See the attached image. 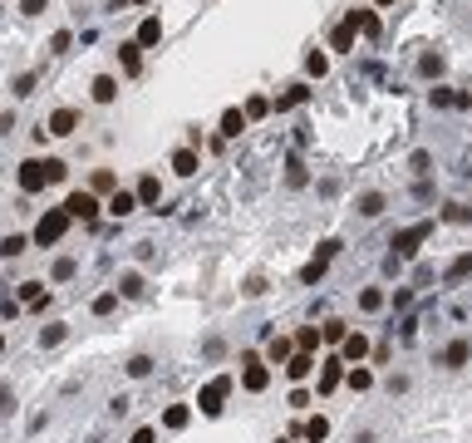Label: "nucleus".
Returning a JSON list of instances; mask_svg holds the SVG:
<instances>
[{
  "instance_id": "30",
  "label": "nucleus",
  "mask_w": 472,
  "mask_h": 443,
  "mask_svg": "<svg viewBox=\"0 0 472 443\" xmlns=\"http://www.w3.org/2000/svg\"><path fill=\"white\" fill-rule=\"evenodd\" d=\"M384 306H388V296H384L379 286H364V291H359V311H364V316H374Z\"/></svg>"
},
{
  "instance_id": "9",
  "label": "nucleus",
  "mask_w": 472,
  "mask_h": 443,
  "mask_svg": "<svg viewBox=\"0 0 472 443\" xmlns=\"http://www.w3.org/2000/svg\"><path fill=\"white\" fill-rule=\"evenodd\" d=\"M241 384H246V389H251V394H261V389H266V384H271V369H266V364H261V359H256V355H251V350H246V355H241Z\"/></svg>"
},
{
  "instance_id": "45",
  "label": "nucleus",
  "mask_w": 472,
  "mask_h": 443,
  "mask_svg": "<svg viewBox=\"0 0 472 443\" xmlns=\"http://www.w3.org/2000/svg\"><path fill=\"white\" fill-rule=\"evenodd\" d=\"M74 271H79V261H74V256H59L50 276H54V281H74Z\"/></svg>"
},
{
  "instance_id": "54",
  "label": "nucleus",
  "mask_w": 472,
  "mask_h": 443,
  "mask_svg": "<svg viewBox=\"0 0 472 443\" xmlns=\"http://www.w3.org/2000/svg\"><path fill=\"white\" fill-rule=\"evenodd\" d=\"M128 443H158V434H153V429H138V434H133Z\"/></svg>"
},
{
  "instance_id": "13",
  "label": "nucleus",
  "mask_w": 472,
  "mask_h": 443,
  "mask_svg": "<svg viewBox=\"0 0 472 443\" xmlns=\"http://www.w3.org/2000/svg\"><path fill=\"white\" fill-rule=\"evenodd\" d=\"M133 192H138V202H143V207H153V212H158V202H163V183H158V173H143Z\"/></svg>"
},
{
  "instance_id": "38",
  "label": "nucleus",
  "mask_w": 472,
  "mask_h": 443,
  "mask_svg": "<svg viewBox=\"0 0 472 443\" xmlns=\"http://www.w3.org/2000/svg\"><path fill=\"white\" fill-rule=\"evenodd\" d=\"M345 384H350V389H355V394H364V389H374V374H369V369H364V364H355V369H350V374H345Z\"/></svg>"
},
{
  "instance_id": "1",
  "label": "nucleus",
  "mask_w": 472,
  "mask_h": 443,
  "mask_svg": "<svg viewBox=\"0 0 472 443\" xmlns=\"http://www.w3.org/2000/svg\"><path fill=\"white\" fill-rule=\"evenodd\" d=\"M64 178H69L64 158H25L20 163V192H40L50 183H64Z\"/></svg>"
},
{
  "instance_id": "20",
  "label": "nucleus",
  "mask_w": 472,
  "mask_h": 443,
  "mask_svg": "<svg viewBox=\"0 0 472 443\" xmlns=\"http://www.w3.org/2000/svg\"><path fill=\"white\" fill-rule=\"evenodd\" d=\"M443 69H448V59H443L438 50H423V54H418V74H423V79H443Z\"/></svg>"
},
{
  "instance_id": "28",
  "label": "nucleus",
  "mask_w": 472,
  "mask_h": 443,
  "mask_svg": "<svg viewBox=\"0 0 472 443\" xmlns=\"http://www.w3.org/2000/svg\"><path fill=\"white\" fill-rule=\"evenodd\" d=\"M20 301H25V306H35V311H45V306H50V296H45V286H40V281H20Z\"/></svg>"
},
{
  "instance_id": "25",
  "label": "nucleus",
  "mask_w": 472,
  "mask_h": 443,
  "mask_svg": "<svg viewBox=\"0 0 472 443\" xmlns=\"http://www.w3.org/2000/svg\"><path fill=\"white\" fill-rule=\"evenodd\" d=\"M192 424V409L188 404H168V409H163V429H173V434H178V429H188Z\"/></svg>"
},
{
  "instance_id": "46",
  "label": "nucleus",
  "mask_w": 472,
  "mask_h": 443,
  "mask_svg": "<svg viewBox=\"0 0 472 443\" xmlns=\"http://www.w3.org/2000/svg\"><path fill=\"white\" fill-rule=\"evenodd\" d=\"M89 192H118V178H113L108 168H98V173H94V188H89Z\"/></svg>"
},
{
  "instance_id": "10",
  "label": "nucleus",
  "mask_w": 472,
  "mask_h": 443,
  "mask_svg": "<svg viewBox=\"0 0 472 443\" xmlns=\"http://www.w3.org/2000/svg\"><path fill=\"white\" fill-rule=\"evenodd\" d=\"M369 350H374V345H369V335H364V330H350V335H345V345H340V359H345V364H364V359H369Z\"/></svg>"
},
{
  "instance_id": "8",
  "label": "nucleus",
  "mask_w": 472,
  "mask_h": 443,
  "mask_svg": "<svg viewBox=\"0 0 472 443\" xmlns=\"http://www.w3.org/2000/svg\"><path fill=\"white\" fill-rule=\"evenodd\" d=\"M438 364H443V369H463V364H472V340L468 335L448 340V345L438 350Z\"/></svg>"
},
{
  "instance_id": "33",
  "label": "nucleus",
  "mask_w": 472,
  "mask_h": 443,
  "mask_svg": "<svg viewBox=\"0 0 472 443\" xmlns=\"http://www.w3.org/2000/svg\"><path fill=\"white\" fill-rule=\"evenodd\" d=\"M384 207H388V202H384V192H364V197H359V217H384Z\"/></svg>"
},
{
  "instance_id": "23",
  "label": "nucleus",
  "mask_w": 472,
  "mask_h": 443,
  "mask_svg": "<svg viewBox=\"0 0 472 443\" xmlns=\"http://www.w3.org/2000/svg\"><path fill=\"white\" fill-rule=\"evenodd\" d=\"M197 168H202V158H197V148H178V153H173V173H178V178H192Z\"/></svg>"
},
{
  "instance_id": "47",
  "label": "nucleus",
  "mask_w": 472,
  "mask_h": 443,
  "mask_svg": "<svg viewBox=\"0 0 472 443\" xmlns=\"http://www.w3.org/2000/svg\"><path fill=\"white\" fill-rule=\"evenodd\" d=\"M64 326H45V330H40V345H45V350H54V345H59V340H64Z\"/></svg>"
},
{
  "instance_id": "5",
  "label": "nucleus",
  "mask_w": 472,
  "mask_h": 443,
  "mask_svg": "<svg viewBox=\"0 0 472 443\" xmlns=\"http://www.w3.org/2000/svg\"><path fill=\"white\" fill-rule=\"evenodd\" d=\"M335 256H340V241H335V236H330V241H320V246H315V256H310V266L300 271V281H305V286L325 281V271H330V261H335Z\"/></svg>"
},
{
  "instance_id": "26",
  "label": "nucleus",
  "mask_w": 472,
  "mask_h": 443,
  "mask_svg": "<svg viewBox=\"0 0 472 443\" xmlns=\"http://www.w3.org/2000/svg\"><path fill=\"white\" fill-rule=\"evenodd\" d=\"M350 20H355V30H359L364 40H379V15L374 10H350Z\"/></svg>"
},
{
  "instance_id": "48",
  "label": "nucleus",
  "mask_w": 472,
  "mask_h": 443,
  "mask_svg": "<svg viewBox=\"0 0 472 443\" xmlns=\"http://www.w3.org/2000/svg\"><path fill=\"white\" fill-rule=\"evenodd\" d=\"M69 45H74L69 30H54V35H50V50H54V54H69Z\"/></svg>"
},
{
  "instance_id": "2",
  "label": "nucleus",
  "mask_w": 472,
  "mask_h": 443,
  "mask_svg": "<svg viewBox=\"0 0 472 443\" xmlns=\"http://www.w3.org/2000/svg\"><path fill=\"white\" fill-rule=\"evenodd\" d=\"M433 231H438V222H433V217H423V222H408L403 231H393V256H398V261L418 256V246H423V241H428Z\"/></svg>"
},
{
  "instance_id": "37",
  "label": "nucleus",
  "mask_w": 472,
  "mask_h": 443,
  "mask_svg": "<svg viewBox=\"0 0 472 443\" xmlns=\"http://www.w3.org/2000/svg\"><path fill=\"white\" fill-rule=\"evenodd\" d=\"M285 183H290V188H305V183H310V173H305V163H300L295 153L285 158Z\"/></svg>"
},
{
  "instance_id": "3",
  "label": "nucleus",
  "mask_w": 472,
  "mask_h": 443,
  "mask_svg": "<svg viewBox=\"0 0 472 443\" xmlns=\"http://www.w3.org/2000/svg\"><path fill=\"white\" fill-rule=\"evenodd\" d=\"M226 394H231V379H226V374H217V379H207V384H202V394H197V409H202L207 419H217V414L226 409Z\"/></svg>"
},
{
  "instance_id": "50",
  "label": "nucleus",
  "mask_w": 472,
  "mask_h": 443,
  "mask_svg": "<svg viewBox=\"0 0 472 443\" xmlns=\"http://www.w3.org/2000/svg\"><path fill=\"white\" fill-rule=\"evenodd\" d=\"M241 291H246V296H266V276H246Z\"/></svg>"
},
{
  "instance_id": "39",
  "label": "nucleus",
  "mask_w": 472,
  "mask_h": 443,
  "mask_svg": "<svg viewBox=\"0 0 472 443\" xmlns=\"http://www.w3.org/2000/svg\"><path fill=\"white\" fill-rule=\"evenodd\" d=\"M25 246H30V241H25L20 231H10V236L0 241V256H5V261H15V256H25Z\"/></svg>"
},
{
  "instance_id": "31",
  "label": "nucleus",
  "mask_w": 472,
  "mask_h": 443,
  "mask_svg": "<svg viewBox=\"0 0 472 443\" xmlns=\"http://www.w3.org/2000/svg\"><path fill=\"white\" fill-rule=\"evenodd\" d=\"M158 40H163V20H158V15H148V20L138 25V45L148 50V45H158Z\"/></svg>"
},
{
  "instance_id": "57",
  "label": "nucleus",
  "mask_w": 472,
  "mask_h": 443,
  "mask_svg": "<svg viewBox=\"0 0 472 443\" xmlns=\"http://www.w3.org/2000/svg\"><path fill=\"white\" fill-rule=\"evenodd\" d=\"M374 5H393V0H374Z\"/></svg>"
},
{
  "instance_id": "17",
  "label": "nucleus",
  "mask_w": 472,
  "mask_h": 443,
  "mask_svg": "<svg viewBox=\"0 0 472 443\" xmlns=\"http://www.w3.org/2000/svg\"><path fill=\"white\" fill-rule=\"evenodd\" d=\"M468 276H472V251H463V256H453V261L443 266V281H448V286H463Z\"/></svg>"
},
{
  "instance_id": "34",
  "label": "nucleus",
  "mask_w": 472,
  "mask_h": 443,
  "mask_svg": "<svg viewBox=\"0 0 472 443\" xmlns=\"http://www.w3.org/2000/svg\"><path fill=\"white\" fill-rule=\"evenodd\" d=\"M266 355H271V364H285V359L295 355V340H285V335H276V340L266 345Z\"/></svg>"
},
{
  "instance_id": "21",
  "label": "nucleus",
  "mask_w": 472,
  "mask_h": 443,
  "mask_svg": "<svg viewBox=\"0 0 472 443\" xmlns=\"http://www.w3.org/2000/svg\"><path fill=\"white\" fill-rule=\"evenodd\" d=\"M113 291H118V296H128V301H138V296L148 291V281H143V271H123Z\"/></svg>"
},
{
  "instance_id": "59",
  "label": "nucleus",
  "mask_w": 472,
  "mask_h": 443,
  "mask_svg": "<svg viewBox=\"0 0 472 443\" xmlns=\"http://www.w3.org/2000/svg\"><path fill=\"white\" fill-rule=\"evenodd\" d=\"M0 10H5V5H0Z\"/></svg>"
},
{
  "instance_id": "52",
  "label": "nucleus",
  "mask_w": 472,
  "mask_h": 443,
  "mask_svg": "<svg viewBox=\"0 0 472 443\" xmlns=\"http://www.w3.org/2000/svg\"><path fill=\"white\" fill-rule=\"evenodd\" d=\"M50 0H20V15H45Z\"/></svg>"
},
{
  "instance_id": "29",
  "label": "nucleus",
  "mask_w": 472,
  "mask_h": 443,
  "mask_svg": "<svg viewBox=\"0 0 472 443\" xmlns=\"http://www.w3.org/2000/svg\"><path fill=\"white\" fill-rule=\"evenodd\" d=\"M300 434H305L310 443H325V439H330V419H325V414H315V419H305V424H300Z\"/></svg>"
},
{
  "instance_id": "18",
  "label": "nucleus",
  "mask_w": 472,
  "mask_h": 443,
  "mask_svg": "<svg viewBox=\"0 0 472 443\" xmlns=\"http://www.w3.org/2000/svg\"><path fill=\"white\" fill-rule=\"evenodd\" d=\"M355 35H359V30H355V20L345 15V20L330 30V50H355Z\"/></svg>"
},
{
  "instance_id": "22",
  "label": "nucleus",
  "mask_w": 472,
  "mask_h": 443,
  "mask_svg": "<svg viewBox=\"0 0 472 443\" xmlns=\"http://www.w3.org/2000/svg\"><path fill=\"white\" fill-rule=\"evenodd\" d=\"M89 94H94V104H113L118 99V79L113 74H98L94 84H89Z\"/></svg>"
},
{
  "instance_id": "12",
  "label": "nucleus",
  "mask_w": 472,
  "mask_h": 443,
  "mask_svg": "<svg viewBox=\"0 0 472 443\" xmlns=\"http://www.w3.org/2000/svg\"><path fill=\"white\" fill-rule=\"evenodd\" d=\"M45 128H50V138H69V133L79 128V113L74 109H54L50 118H45Z\"/></svg>"
},
{
  "instance_id": "32",
  "label": "nucleus",
  "mask_w": 472,
  "mask_h": 443,
  "mask_svg": "<svg viewBox=\"0 0 472 443\" xmlns=\"http://www.w3.org/2000/svg\"><path fill=\"white\" fill-rule=\"evenodd\" d=\"M438 222H448V226H463V222H472V207H468V202H448V207L438 212Z\"/></svg>"
},
{
  "instance_id": "55",
  "label": "nucleus",
  "mask_w": 472,
  "mask_h": 443,
  "mask_svg": "<svg viewBox=\"0 0 472 443\" xmlns=\"http://www.w3.org/2000/svg\"><path fill=\"white\" fill-rule=\"evenodd\" d=\"M355 443H379V439L369 434V429H364V434H355Z\"/></svg>"
},
{
  "instance_id": "43",
  "label": "nucleus",
  "mask_w": 472,
  "mask_h": 443,
  "mask_svg": "<svg viewBox=\"0 0 472 443\" xmlns=\"http://www.w3.org/2000/svg\"><path fill=\"white\" fill-rule=\"evenodd\" d=\"M320 335H325L330 345H345V335H350V326H345V321H325V326H320Z\"/></svg>"
},
{
  "instance_id": "60",
  "label": "nucleus",
  "mask_w": 472,
  "mask_h": 443,
  "mask_svg": "<svg viewBox=\"0 0 472 443\" xmlns=\"http://www.w3.org/2000/svg\"><path fill=\"white\" fill-rule=\"evenodd\" d=\"M468 109H472V104H468Z\"/></svg>"
},
{
  "instance_id": "27",
  "label": "nucleus",
  "mask_w": 472,
  "mask_h": 443,
  "mask_svg": "<svg viewBox=\"0 0 472 443\" xmlns=\"http://www.w3.org/2000/svg\"><path fill=\"white\" fill-rule=\"evenodd\" d=\"M325 345V335H320V326H300L295 330V350H305V355H315Z\"/></svg>"
},
{
  "instance_id": "58",
  "label": "nucleus",
  "mask_w": 472,
  "mask_h": 443,
  "mask_svg": "<svg viewBox=\"0 0 472 443\" xmlns=\"http://www.w3.org/2000/svg\"><path fill=\"white\" fill-rule=\"evenodd\" d=\"M0 350H5V335H0Z\"/></svg>"
},
{
  "instance_id": "36",
  "label": "nucleus",
  "mask_w": 472,
  "mask_h": 443,
  "mask_svg": "<svg viewBox=\"0 0 472 443\" xmlns=\"http://www.w3.org/2000/svg\"><path fill=\"white\" fill-rule=\"evenodd\" d=\"M35 84H40V74H35V69H25V74H15L10 94H15V99H30V94H35Z\"/></svg>"
},
{
  "instance_id": "40",
  "label": "nucleus",
  "mask_w": 472,
  "mask_h": 443,
  "mask_svg": "<svg viewBox=\"0 0 472 443\" xmlns=\"http://www.w3.org/2000/svg\"><path fill=\"white\" fill-rule=\"evenodd\" d=\"M271 109H276V104H271L266 94H251V99H246V118H251V123H256V118H266Z\"/></svg>"
},
{
  "instance_id": "7",
  "label": "nucleus",
  "mask_w": 472,
  "mask_h": 443,
  "mask_svg": "<svg viewBox=\"0 0 472 443\" xmlns=\"http://www.w3.org/2000/svg\"><path fill=\"white\" fill-rule=\"evenodd\" d=\"M345 374H350V369H345V359H340V355H325V359H320V384H315V389H320V399H325V394H335V389L345 384Z\"/></svg>"
},
{
  "instance_id": "42",
  "label": "nucleus",
  "mask_w": 472,
  "mask_h": 443,
  "mask_svg": "<svg viewBox=\"0 0 472 443\" xmlns=\"http://www.w3.org/2000/svg\"><path fill=\"white\" fill-rule=\"evenodd\" d=\"M118 301H123L118 291H103V296H94V316H113V311H118Z\"/></svg>"
},
{
  "instance_id": "16",
  "label": "nucleus",
  "mask_w": 472,
  "mask_h": 443,
  "mask_svg": "<svg viewBox=\"0 0 472 443\" xmlns=\"http://www.w3.org/2000/svg\"><path fill=\"white\" fill-rule=\"evenodd\" d=\"M221 138H241V128H251V118H246V109H221Z\"/></svg>"
},
{
  "instance_id": "49",
  "label": "nucleus",
  "mask_w": 472,
  "mask_h": 443,
  "mask_svg": "<svg viewBox=\"0 0 472 443\" xmlns=\"http://www.w3.org/2000/svg\"><path fill=\"white\" fill-rule=\"evenodd\" d=\"M388 306H393V311H408V306H413V286H398V291L388 296Z\"/></svg>"
},
{
  "instance_id": "4",
  "label": "nucleus",
  "mask_w": 472,
  "mask_h": 443,
  "mask_svg": "<svg viewBox=\"0 0 472 443\" xmlns=\"http://www.w3.org/2000/svg\"><path fill=\"white\" fill-rule=\"evenodd\" d=\"M69 212H64V207H50V212H45V217L35 222V241H40V246H54V241H59V236H64V231H69Z\"/></svg>"
},
{
  "instance_id": "24",
  "label": "nucleus",
  "mask_w": 472,
  "mask_h": 443,
  "mask_svg": "<svg viewBox=\"0 0 472 443\" xmlns=\"http://www.w3.org/2000/svg\"><path fill=\"white\" fill-rule=\"evenodd\" d=\"M133 207H143V202H138V192H128V188H118V192L108 197V212H113V217H128Z\"/></svg>"
},
{
  "instance_id": "41",
  "label": "nucleus",
  "mask_w": 472,
  "mask_h": 443,
  "mask_svg": "<svg viewBox=\"0 0 472 443\" xmlns=\"http://www.w3.org/2000/svg\"><path fill=\"white\" fill-rule=\"evenodd\" d=\"M123 369H128L133 379H148V374H153V355H133V359L123 364Z\"/></svg>"
},
{
  "instance_id": "14",
  "label": "nucleus",
  "mask_w": 472,
  "mask_h": 443,
  "mask_svg": "<svg viewBox=\"0 0 472 443\" xmlns=\"http://www.w3.org/2000/svg\"><path fill=\"white\" fill-rule=\"evenodd\" d=\"M300 104H310V84H305V79H295L281 99H276V113H290V109H300Z\"/></svg>"
},
{
  "instance_id": "44",
  "label": "nucleus",
  "mask_w": 472,
  "mask_h": 443,
  "mask_svg": "<svg viewBox=\"0 0 472 443\" xmlns=\"http://www.w3.org/2000/svg\"><path fill=\"white\" fill-rule=\"evenodd\" d=\"M408 173H413V178H428V173H433V158H428V153L418 148V153L408 158Z\"/></svg>"
},
{
  "instance_id": "53",
  "label": "nucleus",
  "mask_w": 472,
  "mask_h": 443,
  "mask_svg": "<svg viewBox=\"0 0 472 443\" xmlns=\"http://www.w3.org/2000/svg\"><path fill=\"white\" fill-rule=\"evenodd\" d=\"M0 414H15V394H10L5 384H0Z\"/></svg>"
},
{
  "instance_id": "11",
  "label": "nucleus",
  "mask_w": 472,
  "mask_h": 443,
  "mask_svg": "<svg viewBox=\"0 0 472 443\" xmlns=\"http://www.w3.org/2000/svg\"><path fill=\"white\" fill-rule=\"evenodd\" d=\"M428 104H433V109H468L472 99L458 94V89H448V84H433V89H428Z\"/></svg>"
},
{
  "instance_id": "51",
  "label": "nucleus",
  "mask_w": 472,
  "mask_h": 443,
  "mask_svg": "<svg viewBox=\"0 0 472 443\" xmlns=\"http://www.w3.org/2000/svg\"><path fill=\"white\" fill-rule=\"evenodd\" d=\"M202 355H207V359H221V355H226V345H221V340H217V335H212V340H207V345H202Z\"/></svg>"
},
{
  "instance_id": "19",
  "label": "nucleus",
  "mask_w": 472,
  "mask_h": 443,
  "mask_svg": "<svg viewBox=\"0 0 472 443\" xmlns=\"http://www.w3.org/2000/svg\"><path fill=\"white\" fill-rule=\"evenodd\" d=\"M118 64H123V74L133 79V74L143 69V45H138V40H128V45L118 50Z\"/></svg>"
},
{
  "instance_id": "15",
  "label": "nucleus",
  "mask_w": 472,
  "mask_h": 443,
  "mask_svg": "<svg viewBox=\"0 0 472 443\" xmlns=\"http://www.w3.org/2000/svg\"><path fill=\"white\" fill-rule=\"evenodd\" d=\"M315 364H320L315 355H305V350H295V355L285 359V379H295V384H300V379H310V369H315Z\"/></svg>"
},
{
  "instance_id": "35",
  "label": "nucleus",
  "mask_w": 472,
  "mask_h": 443,
  "mask_svg": "<svg viewBox=\"0 0 472 443\" xmlns=\"http://www.w3.org/2000/svg\"><path fill=\"white\" fill-rule=\"evenodd\" d=\"M305 74H310V79H325V74H330V54L310 50V54H305Z\"/></svg>"
},
{
  "instance_id": "6",
  "label": "nucleus",
  "mask_w": 472,
  "mask_h": 443,
  "mask_svg": "<svg viewBox=\"0 0 472 443\" xmlns=\"http://www.w3.org/2000/svg\"><path fill=\"white\" fill-rule=\"evenodd\" d=\"M64 212L74 222H98L103 202H98V192H69V197H64Z\"/></svg>"
},
{
  "instance_id": "56",
  "label": "nucleus",
  "mask_w": 472,
  "mask_h": 443,
  "mask_svg": "<svg viewBox=\"0 0 472 443\" xmlns=\"http://www.w3.org/2000/svg\"><path fill=\"white\" fill-rule=\"evenodd\" d=\"M276 443H295V434H285V439H276Z\"/></svg>"
}]
</instances>
